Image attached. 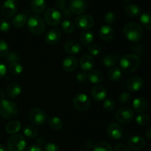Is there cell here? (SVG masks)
<instances>
[{
  "label": "cell",
  "instance_id": "cell-1",
  "mask_svg": "<svg viewBox=\"0 0 151 151\" xmlns=\"http://www.w3.org/2000/svg\"><path fill=\"white\" fill-rule=\"evenodd\" d=\"M141 60L139 57L135 54H128L122 56L119 60L121 69L125 73L131 74L135 72L139 66Z\"/></svg>",
  "mask_w": 151,
  "mask_h": 151
},
{
  "label": "cell",
  "instance_id": "cell-2",
  "mask_svg": "<svg viewBox=\"0 0 151 151\" xmlns=\"http://www.w3.org/2000/svg\"><path fill=\"white\" fill-rule=\"evenodd\" d=\"M123 34L125 38L131 42L140 41L143 36L142 27L136 22H129L123 28Z\"/></svg>",
  "mask_w": 151,
  "mask_h": 151
},
{
  "label": "cell",
  "instance_id": "cell-3",
  "mask_svg": "<svg viewBox=\"0 0 151 151\" xmlns=\"http://www.w3.org/2000/svg\"><path fill=\"white\" fill-rule=\"evenodd\" d=\"M27 28L29 32L35 35H42L45 32V22L38 15H32L27 19Z\"/></svg>",
  "mask_w": 151,
  "mask_h": 151
},
{
  "label": "cell",
  "instance_id": "cell-4",
  "mask_svg": "<svg viewBox=\"0 0 151 151\" xmlns=\"http://www.w3.org/2000/svg\"><path fill=\"white\" fill-rule=\"evenodd\" d=\"M18 114V107L13 102L3 100L0 102V116L6 119L14 118Z\"/></svg>",
  "mask_w": 151,
  "mask_h": 151
},
{
  "label": "cell",
  "instance_id": "cell-5",
  "mask_svg": "<svg viewBox=\"0 0 151 151\" xmlns=\"http://www.w3.org/2000/svg\"><path fill=\"white\" fill-rule=\"evenodd\" d=\"M26 147V141L22 134H13L7 141L8 151H23Z\"/></svg>",
  "mask_w": 151,
  "mask_h": 151
},
{
  "label": "cell",
  "instance_id": "cell-6",
  "mask_svg": "<svg viewBox=\"0 0 151 151\" xmlns=\"http://www.w3.org/2000/svg\"><path fill=\"white\" fill-rule=\"evenodd\" d=\"M28 118L31 123L34 125L40 126L45 123L47 119V115L45 112L38 108H34L29 111Z\"/></svg>",
  "mask_w": 151,
  "mask_h": 151
},
{
  "label": "cell",
  "instance_id": "cell-7",
  "mask_svg": "<svg viewBox=\"0 0 151 151\" xmlns=\"http://www.w3.org/2000/svg\"><path fill=\"white\" fill-rule=\"evenodd\" d=\"M61 13L58 9L50 7L44 13V21L50 26H57L61 22Z\"/></svg>",
  "mask_w": 151,
  "mask_h": 151
},
{
  "label": "cell",
  "instance_id": "cell-8",
  "mask_svg": "<svg viewBox=\"0 0 151 151\" xmlns=\"http://www.w3.org/2000/svg\"><path fill=\"white\" fill-rule=\"evenodd\" d=\"M134 117V113L132 109L127 106L119 108L115 113V118L120 123L127 124L131 122Z\"/></svg>",
  "mask_w": 151,
  "mask_h": 151
},
{
  "label": "cell",
  "instance_id": "cell-9",
  "mask_svg": "<svg viewBox=\"0 0 151 151\" xmlns=\"http://www.w3.org/2000/svg\"><path fill=\"white\" fill-rule=\"evenodd\" d=\"M73 104L75 109L80 111H85L89 109L91 106V100L89 97L85 94L80 93L76 94L73 99Z\"/></svg>",
  "mask_w": 151,
  "mask_h": 151
},
{
  "label": "cell",
  "instance_id": "cell-10",
  "mask_svg": "<svg viewBox=\"0 0 151 151\" xmlns=\"http://www.w3.org/2000/svg\"><path fill=\"white\" fill-rule=\"evenodd\" d=\"M75 26L79 29L88 30L91 29L94 24V18L88 14H81L76 17L75 20Z\"/></svg>",
  "mask_w": 151,
  "mask_h": 151
},
{
  "label": "cell",
  "instance_id": "cell-11",
  "mask_svg": "<svg viewBox=\"0 0 151 151\" xmlns=\"http://www.w3.org/2000/svg\"><path fill=\"white\" fill-rule=\"evenodd\" d=\"M18 4L16 0H6L1 7V13L5 17L11 18L16 13Z\"/></svg>",
  "mask_w": 151,
  "mask_h": 151
},
{
  "label": "cell",
  "instance_id": "cell-12",
  "mask_svg": "<svg viewBox=\"0 0 151 151\" xmlns=\"http://www.w3.org/2000/svg\"><path fill=\"white\" fill-rule=\"evenodd\" d=\"M91 94L95 101L102 102L107 97V90L104 86L97 84L93 87Z\"/></svg>",
  "mask_w": 151,
  "mask_h": 151
},
{
  "label": "cell",
  "instance_id": "cell-13",
  "mask_svg": "<svg viewBox=\"0 0 151 151\" xmlns=\"http://www.w3.org/2000/svg\"><path fill=\"white\" fill-rule=\"evenodd\" d=\"M107 134L113 139H119L123 134V128L119 124L112 122L108 126Z\"/></svg>",
  "mask_w": 151,
  "mask_h": 151
},
{
  "label": "cell",
  "instance_id": "cell-14",
  "mask_svg": "<svg viewBox=\"0 0 151 151\" xmlns=\"http://www.w3.org/2000/svg\"><path fill=\"white\" fill-rule=\"evenodd\" d=\"M144 86V81L142 78L139 76L132 77L127 81L126 86L127 88L130 91L135 92L139 91Z\"/></svg>",
  "mask_w": 151,
  "mask_h": 151
},
{
  "label": "cell",
  "instance_id": "cell-15",
  "mask_svg": "<svg viewBox=\"0 0 151 151\" xmlns=\"http://www.w3.org/2000/svg\"><path fill=\"white\" fill-rule=\"evenodd\" d=\"M61 38V32L58 28H52L50 29L46 34L45 41L50 45H55L59 42Z\"/></svg>",
  "mask_w": 151,
  "mask_h": 151
},
{
  "label": "cell",
  "instance_id": "cell-16",
  "mask_svg": "<svg viewBox=\"0 0 151 151\" xmlns=\"http://www.w3.org/2000/svg\"><path fill=\"white\" fill-rule=\"evenodd\" d=\"M95 61L91 55H83L80 59V66L83 72H91L94 67Z\"/></svg>",
  "mask_w": 151,
  "mask_h": 151
},
{
  "label": "cell",
  "instance_id": "cell-17",
  "mask_svg": "<svg viewBox=\"0 0 151 151\" xmlns=\"http://www.w3.org/2000/svg\"><path fill=\"white\" fill-rule=\"evenodd\" d=\"M146 140L139 136H134L131 137L128 141V145L130 148L134 150H139L145 147Z\"/></svg>",
  "mask_w": 151,
  "mask_h": 151
},
{
  "label": "cell",
  "instance_id": "cell-18",
  "mask_svg": "<svg viewBox=\"0 0 151 151\" xmlns=\"http://www.w3.org/2000/svg\"><path fill=\"white\" fill-rule=\"evenodd\" d=\"M99 35L103 41L109 42L114 38L115 32L113 28L109 25H103L99 31Z\"/></svg>",
  "mask_w": 151,
  "mask_h": 151
},
{
  "label": "cell",
  "instance_id": "cell-19",
  "mask_svg": "<svg viewBox=\"0 0 151 151\" xmlns=\"http://www.w3.org/2000/svg\"><path fill=\"white\" fill-rule=\"evenodd\" d=\"M87 3L86 0H72L70 4L71 11L77 15H81L86 11Z\"/></svg>",
  "mask_w": 151,
  "mask_h": 151
},
{
  "label": "cell",
  "instance_id": "cell-20",
  "mask_svg": "<svg viewBox=\"0 0 151 151\" xmlns=\"http://www.w3.org/2000/svg\"><path fill=\"white\" fill-rule=\"evenodd\" d=\"M78 60L73 56L66 57L63 61V69L66 72H73L78 68Z\"/></svg>",
  "mask_w": 151,
  "mask_h": 151
},
{
  "label": "cell",
  "instance_id": "cell-21",
  "mask_svg": "<svg viewBox=\"0 0 151 151\" xmlns=\"http://www.w3.org/2000/svg\"><path fill=\"white\" fill-rule=\"evenodd\" d=\"M22 87L17 83H12L9 84L6 89V94L9 98L14 99L22 94Z\"/></svg>",
  "mask_w": 151,
  "mask_h": 151
},
{
  "label": "cell",
  "instance_id": "cell-22",
  "mask_svg": "<svg viewBox=\"0 0 151 151\" xmlns=\"http://www.w3.org/2000/svg\"><path fill=\"white\" fill-rule=\"evenodd\" d=\"M64 50L69 54H78L81 51V45L80 43L75 41H68L64 44Z\"/></svg>",
  "mask_w": 151,
  "mask_h": 151
},
{
  "label": "cell",
  "instance_id": "cell-23",
  "mask_svg": "<svg viewBox=\"0 0 151 151\" xmlns=\"http://www.w3.org/2000/svg\"><path fill=\"white\" fill-rule=\"evenodd\" d=\"M133 109L137 113L144 112L147 109V102L143 97H137L133 101Z\"/></svg>",
  "mask_w": 151,
  "mask_h": 151
},
{
  "label": "cell",
  "instance_id": "cell-24",
  "mask_svg": "<svg viewBox=\"0 0 151 151\" xmlns=\"http://www.w3.org/2000/svg\"><path fill=\"white\" fill-rule=\"evenodd\" d=\"M46 6L45 0H31L30 7L35 13H43L45 10Z\"/></svg>",
  "mask_w": 151,
  "mask_h": 151
},
{
  "label": "cell",
  "instance_id": "cell-25",
  "mask_svg": "<svg viewBox=\"0 0 151 151\" xmlns=\"http://www.w3.org/2000/svg\"><path fill=\"white\" fill-rule=\"evenodd\" d=\"M119 55L116 54H108L103 58V64L106 67H113L117 63Z\"/></svg>",
  "mask_w": 151,
  "mask_h": 151
},
{
  "label": "cell",
  "instance_id": "cell-26",
  "mask_svg": "<svg viewBox=\"0 0 151 151\" xmlns=\"http://www.w3.org/2000/svg\"><path fill=\"white\" fill-rule=\"evenodd\" d=\"M27 16L25 13H22L16 15L13 19V25L16 28H21L24 26L27 22Z\"/></svg>",
  "mask_w": 151,
  "mask_h": 151
},
{
  "label": "cell",
  "instance_id": "cell-27",
  "mask_svg": "<svg viewBox=\"0 0 151 151\" xmlns=\"http://www.w3.org/2000/svg\"><path fill=\"white\" fill-rule=\"evenodd\" d=\"M88 79L91 83L98 84L103 81V75L100 71L91 70L88 74Z\"/></svg>",
  "mask_w": 151,
  "mask_h": 151
},
{
  "label": "cell",
  "instance_id": "cell-28",
  "mask_svg": "<svg viewBox=\"0 0 151 151\" xmlns=\"http://www.w3.org/2000/svg\"><path fill=\"white\" fill-rule=\"evenodd\" d=\"M125 13L129 17L135 18L139 16L140 13H141V10L136 4H128L125 7Z\"/></svg>",
  "mask_w": 151,
  "mask_h": 151
},
{
  "label": "cell",
  "instance_id": "cell-29",
  "mask_svg": "<svg viewBox=\"0 0 151 151\" xmlns=\"http://www.w3.org/2000/svg\"><path fill=\"white\" fill-rule=\"evenodd\" d=\"M94 39V34L90 31H85L82 32L79 37V41L82 45L88 46L91 44Z\"/></svg>",
  "mask_w": 151,
  "mask_h": 151
},
{
  "label": "cell",
  "instance_id": "cell-30",
  "mask_svg": "<svg viewBox=\"0 0 151 151\" xmlns=\"http://www.w3.org/2000/svg\"><path fill=\"white\" fill-rule=\"evenodd\" d=\"M21 127L22 125H21L19 121L13 120L7 124L5 127V131L6 132L10 134H16V133L20 131Z\"/></svg>",
  "mask_w": 151,
  "mask_h": 151
},
{
  "label": "cell",
  "instance_id": "cell-31",
  "mask_svg": "<svg viewBox=\"0 0 151 151\" xmlns=\"http://www.w3.org/2000/svg\"><path fill=\"white\" fill-rule=\"evenodd\" d=\"M122 76V71L117 66H113L111 67L108 72V77L109 79L112 81H117L120 79Z\"/></svg>",
  "mask_w": 151,
  "mask_h": 151
},
{
  "label": "cell",
  "instance_id": "cell-32",
  "mask_svg": "<svg viewBox=\"0 0 151 151\" xmlns=\"http://www.w3.org/2000/svg\"><path fill=\"white\" fill-rule=\"evenodd\" d=\"M48 124L50 128L54 131H60L63 128V123L61 119L57 116H52L48 120Z\"/></svg>",
  "mask_w": 151,
  "mask_h": 151
},
{
  "label": "cell",
  "instance_id": "cell-33",
  "mask_svg": "<svg viewBox=\"0 0 151 151\" xmlns=\"http://www.w3.org/2000/svg\"><path fill=\"white\" fill-rule=\"evenodd\" d=\"M140 23L145 29H151V13L145 12L140 16Z\"/></svg>",
  "mask_w": 151,
  "mask_h": 151
},
{
  "label": "cell",
  "instance_id": "cell-34",
  "mask_svg": "<svg viewBox=\"0 0 151 151\" xmlns=\"http://www.w3.org/2000/svg\"><path fill=\"white\" fill-rule=\"evenodd\" d=\"M8 70L10 72V74H12L14 76H18L23 72V66L18 62L12 63L9 65Z\"/></svg>",
  "mask_w": 151,
  "mask_h": 151
},
{
  "label": "cell",
  "instance_id": "cell-35",
  "mask_svg": "<svg viewBox=\"0 0 151 151\" xmlns=\"http://www.w3.org/2000/svg\"><path fill=\"white\" fill-rule=\"evenodd\" d=\"M24 135L29 139H34L38 135V130L32 125H26L23 129Z\"/></svg>",
  "mask_w": 151,
  "mask_h": 151
},
{
  "label": "cell",
  "instance_id": "cell-36",
  "mask_svg": "<svg viewBox=\"0 0 151 151\" xmlns=\"http://www.w3.org/2000/svg\"><path fill=\"white\" fill-rule=\"evenodd\" d=\"M62 29L67 34L72 33L75 29V25L72 22L69 20H64L61 24Z\"/></svg>",
  "mask_w": 151,
  "mask_h": 151
},
{
  "label": "cell",
  "instance_id": "cell-37",
  "mask_svg": "<svg viewBox=\"0 0 151 151\" xmlns=\"http://www.w3.org/2000/svg\"><path fill=\"white\" fill-rule=\"evenodd\" d=\"M93 151H113V149L109 143L101 142L94 146Z\"/></svg>",
  "mask_w": 151,
  "mask_h": 151
},
{
  "label": "cell",
  "instance_id": "cell-38",
  "mask_svg": "<svg viewBox=\"0 0 151 151\" xmlns=\"http://www.w3.org/2000/svg\"><path fill=\"white\" fill-rule=\"evenodd\" d=\"M88 51L91 55L97 56L102 52V48L99 44H91L88 46Z\"/></svg>",
  "mask_w": 151,
  "mask_h": 151
},
{
  "label": "cell",
  "instance_id": "cell-39",
  "mask_svg": "<svg viewBox=\"0 0 151 151\" xmlns=\"http://www.w3.org/2000/svg\"><path fill=\"white\" fill-rule=\"evenodd\" d=\"M149 122H150V117L145 114H141L138 115L136 118V122L141 126L147 125L149 123Z\"/></svg>",
  "mask_w": 151,
  "mask_h": 151
},
{
  "label": "cell",
  "instance_id": "cell-40",
  "mask_svg": "<svg viewBox=\"0 0 151 151\" xmlns=\"http://www.w3.org/2000/svg\"><path fill=\"white\" fill-rule=\"evenodd\" d=\"M9 53V47L4 40L0 38V57H5Z\"/></svg>",
  "mask_w": 151,
  "mask_h": 151
},
{
  "label": "cell",
  "instance_id": "cell-41",
  "mask_svg": "<svg viewBox=\"0 0 151 151\" xmlns=\"http://www.w3.org/2000/svg\"><path fill=\"white\" fill-rule=\"evenodd\" d=\"M115 107H116V103L112 99H106L103 102V108L107 111H112L114 110Z\"/></svg>",
  "mask_w": 151,
  "mask_h": 151
},
{
  "label": "cell",
  "instance_id": "cell-42",
  "mask_svg": "<svg viewBox=\"0 0 151 151\" xmlns=\"http://www.w3.org/2000/svg\"><path fill=\"white\" fill-rule=\"evenodd\" d=\"M116 20V16L115 13L112 11H109L106 13L104 16V21L108 24H113Z\"/></svg>",
  "mask_w": 151,
  "mask_h": 151
},
{
  "label": "cell",
  "instance_id": "cell-43",
  "mask_svg": "<svg viewBox=\"0 0 151 151\" xmlns=\"http://www.w3.org/2000/svg\"><path fill=\"white\" fill-rule=\"evenodd\" d=\"M19 60H20V56L19 55V54L14 52H9L7 55L6 56V60L10 63H16V62L19 61Z\"/></svg>",
  "mask_w": 151,
  "mask_h": 151
},
{
  "label": "cell",
  "instance_id": "cell-44",
  "mask_svg": "<svg viewBox=\"0 0 151 151\" xmlns=\"http://www.w3.org/2000/svg\"><path fill=\"white\" fill-rule=\"evenodd\" d=\"M11 27L10 22L6 19H0V31L1 32H7Z\"/></svg>",
  "mask_w": 151,
  "mask_h": 151
},
{
  "label": "cell",
  "instance_id": "cell-45",
  "mask_svg": "<svg viewBox=\"0 0 151 151\" xmlns=\"http://www.w3.org/2000/svg\"><path fill=\"white\" fill-rule=\"evenodd\" d=\"M131 99V94L129 92H127V91L122 92L119 97V100L120 102V103H122V104H126V103H129Z\"/></svg>",
  "mask_w": 151,
  "mask_h": 151
},
{
  "label": "cell",
  "instance_id": "cell-46",
  "mask_svg": "<svg viewBox=\"0 0 151 151\" xmlns=\"http://www.w3.org/2000/svg\"><path fill=\"white\" fill-rule=\"evenodd\" d=\"M44 151H60L58 145L53 142H48L44 145Z\"/></svg>",
  "mask_w": 151,
  "mask_h": 151
},
{
  "label": "cell",
  "instance_id": "cell-47",
  "mask_svg": "<svg viewBox=\"0 0 151 151\" xmlns=\"http://www.w3.org/2000/svg\"><path fill=\"white\" fill-rule=\"evenodd\" d=\"M76 78L78 81V82H80L81 83H86L87 82V81H88V74L86 73V72H79L77 75Z\"/></svg>",
  "mask_w": 151,
  "mask_h": 151
},
{
  "label": "cell",
  "instance_id": "cell-48",
  "mask_svg": "<svg viewBox=\"0 0 151 151\" xmlns=\"http://www.w3.org/2000/svg\"><path fill=\"white\" fill-rule=\"evenodd\" d=\"M114 151H131L127 146L122 144H118L115 146Z\"/></svg>",
  "mask_w": 151,
  "mask_h": 151
},
{
  "label": "cell",
  "instance_id": "cell-49",
  "mask_svg": "<svg viewBox=\"0 0 151 151\" xmlns=\"http://www.w3.org/2000/svg\"><path fill=\"white\" fill-rule=\"evenodd\" d=\"M7 73V67L4 63L0 62V78L4 77Z\"/></svg>",
  "mask_w": 151,
  "mask_h": 151
},
{
  "label": "cell",
  "instance_id": "cell-50",
  "mask_svg": "<svg viewBox=\"0 0 151 151\" xmlns=\"http://www.w3.org/2000/svg\"><path fill=\"white\" fill-rule=\"evenodd\" d=\"M25 151H43L41 147L38 145H32L29 146Z\"/></svg>",
  "mask_w": 151,
  "mask_h": 151
},
{
  "label": "cell",
  "instance_id": "cell-51",
  "mask_svg": "<svg viewBox=\"0 0 151 151\" xmlns=\"http://www.w3.org/2000/svg\"><path fill=\"white\" fill-rule=\"evenodd\" d=\"M55 4L56 7H57L58 9L61 10V9L64 8L66 3H65L64 0H56L55 2Z\"/></svg>",
  "mask_w": 151,
  "mask_h": 151
},
{
  "label": "cell",
  "instance_id": "cell-52",
  "mask_svg": "<svg viewBox=\"0 0 151 151\" xmlns=\"http://www.w3.org/2000/svg\"><path fill=\"white\" fill-rule=\"evenodd\" d=\"M44 142H45V139L43 137H41L40 138H38L37 139V144H38V145H42L44 144Z\"/></svg>",
  "mask_w": 151,
  "mask_h": 151
},
{
  "label": "cell",
  "instance_id": "cell-53",
  "mask_svg": "<svg viewBox=\"0 0 151 151\" xmlns=\"http://www.w3.org/2000/svg\"><path fill=\"white\" fill-rule=\"evenodd\" d=\"M145 137H147L148 139H150L151 140V127L150 128H149L145 132Z\"/></svg>",
  "mask_w": 151,
  "mask_h": 151
},
{
  "label": "cell",
  "instance_id": "cell-54",
  "mask_svg": "<svg viewBox=\"0 0 151 151\" xmlns=\"http://www.w3.org/2000/svg\"><path fill=\"white\" fill-rule=\"evenodd\" d=\"M4 97H5V94L2 88H0V101L4 100Z\"/></svg>",
  "mask_w": 151,
  "mask_h": 151
},
{
  "label": "cell",
  "instance_id": "cell-55",
  "mask_svg": "<svg viewBox=\"0 0 151 151\" xmlns=\"http://www.w3.org/2000/svg\"><path fill=\"white\" fill-rule=\"evenodd\" d=\"M86 146L88 147H93V146H94V144H93L92 142H91V141H88L86 142Z\"/></svg>",
  "mask_w": 151,
  "mask_h": 151
},
{
  "label": "cell",
  "instance_id": "cell-56",
  "mask_svg": "<svg viewBox=\"0 0 151 151\" xmlns=\"http://www.w3.org/2000/svg\"><path fill=\"white\" fill-rule=\"evenodd\" d=\"M0 151H7V148L2 145H0Z\"/></svg>",
  "mask_w": 151,
  "mask_h": 151
},
{
  "label": "cell",
  "instance_id": "cell-57",
  "mask_svg": "<svg viewBox=\"0 0 151 151\" xmlns=\"http://www.w3.org/2000/svg\"><path fill=\"white\" fill-rule=\"evenodd\" d=\"M131 1H132V0H122V1H124V2H125V3L131 2Z\"/></svg>",
  "mask_w": 151,
  "mask_h": 151
},
{
  "label": "cell",
  "instance_id": "cell-58",
  "mask_svg": "<svg viewBox=\"0 0 151 151\" xmlns=\"http://www.w3.org/2000/svg\"><path fill=\"white\" fill-rule=\"evenodd\" d=\"M80 151H88V150H80Z\"/></svg>",
  "mask_w": 151,
  "mask_h": 151
},
{
  "label": "cell",
  "instance_id": "cell-59",
  "mask_svg": "<svg viewBox=\"0 0 151 151\" xmlns=\"http://www.w3.org/2000/svg\"><path fill=\"white\" fill-rule=\"evenodd\" d=\"M150 111H151V108H150Z\"/></svg>",
  "mask_w": 151,
  "mask_h": 151
}]
</instances>
